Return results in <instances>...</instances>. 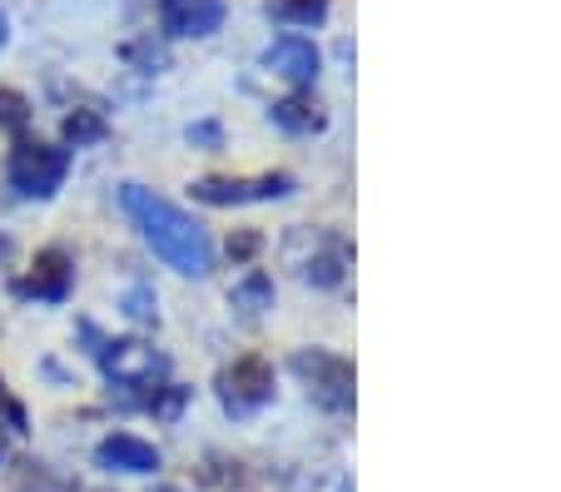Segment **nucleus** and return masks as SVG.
<instances>
[{
  "instance_id": "obj_1",
  "label": "nucleus",
  "mask_w": 561,
  "mask_h": 492,
  "mask_svg": "<svg viewBox=\"0 0 561 492\" xmlns=\"http://www.w3.org/2000/svg\"><path fill=\"white\" fill-rule=\"evenodd\" d=\"M119 204H125V215L135 219V229L145 234V244L154 249V254L164 259L174 274H184V278H204V274H209V264H214L209 234H204V229L184 215L180 204L159 199V194L145 190V184H125V190H119Z\"/></svg>"
},
{
  "instance_id": "obj_2",
  "label": "nucleus",
  "mask_w": 561,
  "mask_h": 492,
  "mask_svg": "<svg viewBox=\"0 0 561 492\" xmlns=\"http://www.w3.org/2000/svg\"><path fill=\"white\" fill-rule=\"evenodd\" d=\"M288 264L318 289H339L353 268V249L339 229H298L288 239Z\"/></svg>"
},
{
  "instance_id": "obj_3",
  "label": "nucleus",
  "mask_w": 561,
  "mask_h": 492,
  "mask_svg": "<svg viewBox=\"0 0 561 492\" xmlns=\"http://www.w3.org/2000/svg\"><path fill=\"white\" fill-rule=\"evenodd\" d=\"M100 368L115 388H129V393H149V388H164L170 378V358L159 354L154 343H139V339H110L95 348Z\"/></svg>"
},
{
  "instance_id": "obj_4",
  "label": "nucleus",
  "mask_w": 561,
  "mask_h": 492,
  "mask_svg": "<svg viewBox=\"0 0 561 492\" xmlns=\"http://www.w3.org/2000/svg\"><path fill=\"white\" fill-rule=\"evenodd\" d=\"M294 374L304 378L308 398L329 413H348L353 408V364L329 348H298L294 354Z\"/></svg>"
},
{
  "instance_id": "obj_5",
  "label": "nucleus",
  "mask_w": 561,
  "mask_h": 492,
  "mask_svg": "<svg viewBox=\"0 0 561 492\" xmlns=\"http://www.w3.org/2000/svg\"><path fill=\"white\" fill-rule=\"evenodd\" d=\"M65 170H70V150H60V145L21 139L11 150V190L25 199H50L65 184Z\"/></svg>"
},
{
  "instance_id": "obj_6",
  "label": "nucleus",
  "mask_w": 561,
  "mask_h": 492,
  "mask_svg": "<svg viewBox=\"0 0 561 492\" xmlns=\"http://www.w3.org/2000/svg\"><path fill=\"white\" fill-rule=\"evenodd\" d=\"M214 388H219L224 413L244 417V413H254V408H264L268 398H274V368H268L259 354H244V358H233L229 368H219Z\"/></svg>"
},
{
  "instance_id": "obj_7",
  "label": "nucleus",
  "mask_w": 561,
  "mask_h": 492,
  "mask_svg": "<svg viewBox=\"0 0 561 492\" xmlns=\"http://www.w3.org/2000/svg\"><path fill=\"white\" fill-rule=\"evenodd\" d=\"M294 194V174H254V180H233V174H209V180L194 184V199L204 204H254V199H284Z\"/></svg>"
},
{
  "instance_id": "obj_8",
  "label": "nucleus",
  "mask_w": 561,
  "mask_h": 492,
  "mask_svg": "<svg viewBox=\"0 0 561 492\" xmlns=\"http://www.w3.org/2000/svg\"><path fill=\"white\" fill-rule=\"evenodd\" d=\"M159 25L174 41H204L224 25V0H159Z\"/></svg>"
},
{
  "instance_id": "obj_9",
  "label": "nucleus",
  "mask_w": 561,
  "mask_h": 492,
  "mask_svg": "<svg viewBox=\"0 0 561 492\" xmlns=\"http://www.w3.org/2000/svg\"><path fill=\"white\" fill-rule=\"evenodd\" d=\"M70 278H75L70 254H65V249H41V254H35V264H31V274L15 284V294H21V299H50V304H60L65 294H70Z\"/></svg>"
},
{
  "instance_id": "obj_10",
  "label": "nucleus",
  "mask_w": 561,
  "mask_h": 492,
  "mask_svg": "<svg viewBox=\"0 0 561 492\" xmlns=\"http://www.w3.org/2000/svg\"><path fill=\"white\" fill-rule=\"evenodd\" d=\"M264 70L278 80H294V85H308L318 76V45L304 35H278L264 50Z\"/></svg>"
},
{
  "instance_id": "obj_11",
  "label": "nucleus",
  "mask_w": 561,
  "mask_h": 492,
  "mask_svg": "<svg viewBox=\"0 0 561 492\" xmlns=\"http://www.w3.org/2000/svg\"><path fill=\"white\" fill-rule=\"evenodd\" d=\"M95 462L110 472H154L159 448L145 438H135V433H110V438L95 448Z\"/></svg>"
},
{
  "instance_id": "obj_12",
  "label": "nucleus",
  "mask_w": 561,
  "mask_h": 492,
  "mask_svg": "<svg viewBox=\"0 0 561 492\" xmlns=\"http://www.w3.org/2000/svg\"><path fill=\"white\" fill-rule=\"evenodd\" d=\"M229 309L239 313L244 323L264 319V309H274V278H268L264 268H249V274L229 289Z\"/></svg>"
},
{
  "instance_id": "obj_13",
  "label": "nucleus",
  "mask_w": 561,
  "mask_h": 492,
  "mask_svg": "<svg viewBox=\"0 0 561 492\" xmlns=\"http://www.w3.org/2000/svg\"><path fill=\"white\" fill-rule=\"evenodd\" d=\"M268 115H274V125H278V129H288V135H313V129L329 125L323 105H318V100L308 95V90H298V95H284L274 110H268Z\"/></svg>"
},
{
  "instance_id": "obj_14",
  "label": "nucleus",
  "mask_w": 561,
  "mask_h": 492,
  "mask_svg": "<svg viewBox=\"0 0 561 492\" xmlns=\"http://www.w3.org/2000/svg\"><path fill=\"white\" fill-rule=\"evenodd\" d=\"M25 119H31V105H25L21 90H0V125H5V129H25Z\"/></svg>"
},
{
  "instance_id": "obj_15",
  "label": "nucleus",
  "mask_w": 561,
  "mask_h": 492,
  "mask_svg": "<svg viewBox=\"0 0 561 492\" xmlns=\"http://www.w3.org/2000/svg\"><path fill=\"white\" fill-rule=\"evenodd\" d=\"M274 15H284V21H323V0H274Z\"/></svg>"
},
{
  "instance_id": "obj_16",
  "label": "nucleus",
  "mask_w": 561,
  "mask_h": 492,
  "mask_svg": "<svg viewBox=\"0 0 561 492\" xmlns=\"http://www.w3.org/2000/svg\"><path fill=\"white\" fill-rule=\"evenodd\" d=\"M100 129H105V125H100L95 115H70V119H65V135H70L75 145H85V139H95Z\"/></svg>"
},
{
  "instance_id": "obj_17",
  "label": "nucleus",
  "mask_w": 561,
  "mask_h": 492,
  "mask_svg": "<svg viewBox=\"0 0 561 492\" xmlns=\"http://www.w3.org/2000/svg\"><path fill=\"white\" fill-rule=\"evenodd\" d=\"M35 472H21V492H65L60 482H50V472H45V462H31Z\"/></svg>"
},
{
  "instance_id": "obj_18",
  "label": "nucleus",
  "mask_w": 561,
  "mask_h": 492,
  "mask_svg": "<svg viewBox=\"0 0 561 492\" xmlns=\"http://www.w3.org/2000/svg\"><path fill=\"white\" fill-rule=\"evenodd\" d=\"M5 458H11V433L0 428V462H5Z\"/></svg>"
},
{
  "instance_id": "obj_19",
  "label": "nucleus",
  "mask_w": 561,
  "mask_h": 492,
  "mask_svg": "<svg viewBox=\"0 0 561 492\" xmlns=\"http://www.w3.org/2000/svg\"><path fill=\"white\" fill-rule=\"evenodd\" d=\"M0 45H5V15H0Z\"/></svg>"
}]
</instances>
